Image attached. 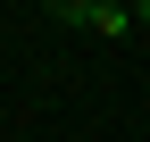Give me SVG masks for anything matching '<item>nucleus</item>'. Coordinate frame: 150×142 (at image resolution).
<instances>
[{
  "instance_id": "nucleus-2",
  "label": "nucleus",
  "mask_w": 150,
  "mask_h": 142,
  "mask_svg": "<svg viewBox=\"0 0 150 142\" xmlns=\"http://www.w3.org/2000/svg\"><path fill=\"white\" fill-rule=\"evenodd\" d=\"M134 25H150V0H142V9H134Z\"/></svg>"
},
{
  "instance_id": "nucleus-1",
  "label": "nucleus",
  "mask_w": 150,
  "mask_h": 142,
  "mask_svg": "<svg viewBox=\"0 0 150 142\" xmlns=\"http://www.w3.org/2000/svg\"><path fill=\"white\" fill-rule=\"evenodd\" d=\"M59 25H83V33H134V9H117V0H59Z\"/></svg>"
}]
</instances>
